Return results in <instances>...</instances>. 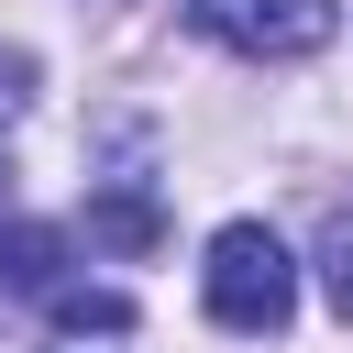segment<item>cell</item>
<instances>
[{
	"label": "cell",
	"mask_w": 353,
	"mask_h": 353,
	"mask_svg": "<svg viewBox=\"0 0 353 353\" xmlns=\"http://www.w3.org/2000/svg\"><path fill=\"white\" fill-rule=\"evenodd\" d=\"M199 298H210L221 331L276 342V331L298 320V265H287V243H276L265 221H221V232H210V265H199Z\"/></svg>",
	"instance_id": "obj_1"
},
{
	"label": "cell",
	"mask_w": 353,
	"mask_h": 353,
	"mask_svg": "<svg viewBox=\"0 0 353 353\" xmlns=\"http://www.w3.org/2000/svg\"><path fill=\"white\" fill-rule=\"evenodd\" d=\"M188 22L210 33V44H232V55H320L331 33H342V0H188Z\"/></svg>",
	"instance_id": "obj_2"
},
{
	"label": "cell",
	"mask_w": 353,
	"mask_h": 353,
	"mask_svg": "<svg viewBox=\"0 0 353 353\" xmlns=\"http://www.w3.org/2000/svg\"><path fill=\"white\" fill-rule=\"evenodd\" d=\"M55 265H66V232H44V221L0 232V298H55Z\"/></svg>",
	"instance_id": "obj_3"
},
{
	"label": "cell",
	"mask_w": 353,
	"mask_h": 353,
	"mask_svg": "<svg viewBox=\"0 0 353 353\" xmlns=\"http://www.w3.org/2000/svg\"><path fill=\"white\" fill-rule=\"evenodd\" d=\"M88 221H99V243H121V254H143V243H154V232H165V221H154V199H143V188H110V199H99V210H88Z\"/></svg>",
	"instance_id": "obj_4"
},
{
	"label": "cell",
	"mask_w": 353,
	"mask_h": 353,
	"mask_svg": "<svg viewBox=\"0 0 353 353\" xmlns=\"http://www.w3.org/2000/svg\"><path fill=\"white\" fill-rule=\"evenodd\" d=\"M55 331H132V298H110V287H55Z\"/></svg>",
	"instance_id": "obj_5"
},
{
	"label": "cell",
	"mask_w": 353,
	"mask_h": 353,
	"mask_svg": "<svg viewBox=\"0 0 353 353\" xmlns=\"http://www.w3.org/2000/svg\"><path fill=\"white\" fill-rule=\"evenodd\" d=\"M320 287H331V309L353 320V210H342V221L320 232Z\"/></svg>",
	"instance_id": "obj_6"
}]
</instances>
